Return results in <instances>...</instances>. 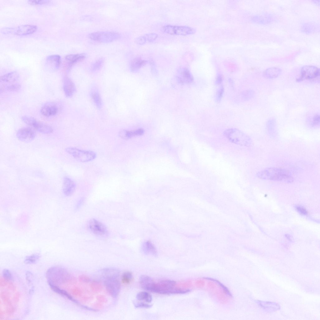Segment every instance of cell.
<instances>
[{"mask_svg":"<svg viewBox=\"0 0 320 320\" xmlns=\"http://www.w3.org/2000/svg\"><path fill=\"white\" fill-rule=\"evenodd\" d=\"M102 277L105 288L108 294L117 298L121 289L120 272L114 268H106L102 270Z\"/></svg>","mask_w":320,"mask_h":320,"instance_id":"1","label":"cell"},{"mask_svg":"<svg viewBox=\"0 0 320 320\" xmlns=\"http://www.w3.org/2000/svg\"><path fill=\"white\" fill-rule=\"evenodd\" d=\"M256 176L259 178L287 183L292 182L294 177L288 171L279 168H270L257 172Z\"/></svg>","mask_w":320,"mask_h":320,"instance_id":"2","label":"cell"},{"mask_svg":"<svg viewBox=\"0 0 320 320\" xmlns=\"http://www.w3.org/2000/svg\"><path fill=\"white\" fill-rule=\"evenodd\" d=\"M46 277L48 283L57 286L65 283L70 278L68 272L64 268L58 266L49 268L47 271Z\"/></svg>","mask_w":320,"mask_h":320,"instance_id":"3","label":"cell"},{"mask_svg":"<svg viewBox=\"0 0 320 320\" xmlns=\"http://www.w3.org/2000/svg\"><path fill=\"white\" fill-rule=\"evenodd\" d=\"M225 137L231 142L241 146H250L252 143L250 138L241 131L235 128L226 129L223 132Z\"/></svg>","mask_w":320,"mask_h":320,"instance_id":"4","label":"cell"},{"mask_svg":"<svg viewBox=\"0 0 320 320\" xmlns=\"http://www.w3.org/2000/svg\"><path fill=\"white\" fill-rule=\"evenodd\" d=\"M66 151L78 161L85 162L91 161L96 157V153L93 151L81 149L74 147H68Z\"/></svg>","mask_w":320,"mask_h":320,"instance_id":"5","label":"cell"},{"mask_svg":"<svg viewBox=\"0 0 320 320\" xmlns=\"http://www.w3.org/2000/svg\"><path fill=\"white\" fill-rule=\"evenodd\" d=\"M164 32L171 35L187 36L194 34L196 30L194 28L186 26H177L168 25L162 28Z\"/></svg>","mask_w":320,"mask_h":320,"instance_id":"6","label":"cell"},{"mask_svg":"<svg viewBox=\"0 0 320 320\" xmlns=\"http://www.w3.org/2000/svg\"><path fill=\"white\" fill-rule=\"evenodd\" d=\"M91 39L102 43H108L116 40L121 37L118 33L112 32H98L89 35Z\"/></svg>","mask_w":320,"mask_h":320,"instance_id":"7","label":"cell"},{"mask_svg":"<svg viewBox=\"0 0 320 320\" xmlns=\"http://www.w3.org/2000/svg\"><path fill=\"white\" fill-rule=\"evenodd\" d=\"M300 77L296 79V81L300 82L305 80H314L319 78L320 70L318 67L311 65L304 66L300 71Z\"/></svg>","mask_w":320,"mask_h":320,"instance_id":"8","label":"cell"},{"mask_svg":"<svg viewBox=\"0 0 320 320\" xmlns=\"http://www.w3.org/2000/svg\"><path fill=\"white\" fill-rule=\"evenodd\" d=\"M88 227L92 233L99 238H105L108 236V232L107 227L96 219L90 220L88 223Z\"/></svg>","mask_w":320,"mask_h":320,"instance_id":"9","label":"cell"},{"mask_svg":"<svg viewBox=\"0 0 320 320\" xmlns=\"http://www.w3.org/2000/svg\"><path fill=\"white\" fill-rule=\"evenodd\" d=\"M51 289L55 292L58 293L62 296L67 298L76 304L78 306L86 310L89 311L96 312L97 310L88 307L81 304L78 301L74 298L72 296L69 294L65 290L62 289L58 287V286L50 283H48Z\"/></svg>","mask_w":320,"mask_h":320,"instance_id":"10","label":"cell"},{"mask_svg":"<svg viewBox=\"0 0 320 320\" xmlns=\"http://www.w3.org/2000/svg\"><path fill=\"white\" fill-rule=\"evenodd\" d=\"M16 135L19 140L28 142L32 141L35 138L36 133L32 128L29 127H23L18 130Z\"/></svg>","mask_w":320,"mask_h":320,"instance_id":"11","label":"cell"},{"mask_svg":"<svg viewBox=\"0 0 320 320\" xmlns=\"http://www.w3.org/2000/svg\"><path fill=\"white\" fill-rule=\"evenodd\" d=\"M61 63V58L59 55H52L47 58L45 65L48 70L54 71L58 69Z\"/></svg>","mask_w":320,"mask_h":320,"instance_id":"12","label":"cell"},{"mask_svg":"<svg viewBox=\"0 0 320 320\" xmlns=\"http://www.w3.org/2000/svg\"><path fill=\"white\" fill-rule=\"evenodd\" d=\"M37 29L36 26L32 25H24L13 28V34L18 36L26 35L32 34Z\"/></svg>","mask_w":320,"mask_h":320,"instance_id":"13","label":"cell"},{"mask_svg":"<svg viewBox=\"0 0 320 320\" xmlns=\"http://www.w3.org/2000/svg\"><path fill=\"white\" fill-rule=\"evenodd\" d=\"M76 187L75 182L70 178L65 177L63 179L62 192L66 196H69L74 193Z\"/></svg>","mask_w":320,"mask_h":320,"instance_id":"14","label":"cell"},{"mask_svg":"<svg viewBox=\"0 0 320 320\" xmlns=\"http://www.w3.org/2000/svg\"><path fill=\"white\" fill-rule=\"evenodd\" d=\"M58 111L57 105L52 102H48L45 103L41 108L40 112L42 115L44 116L49 117L55 115Z\"/></svg>","mask_w":320,"mask_h":320,"instance_id":"15","label":"cell"},{"mask_svg":"<svg viewBox=\"0 0 320 320\" xmlns=\"http://www.w3.org/2000/svg\"><path fill=\"white\" fill-rule=\"evenodd\" d=\"M179 74L180 75L176 77V79L179 83L189 84L193 82V76L187 68H183L180 69L179 71Z\"/></svg>","mask_w":320,"mask_h":320,"instance_id":"16","label":"cell"},{"mask_svg":"<svg viewBox=\"0 0 320 320\" xmlns=\"http://www.w3.org/2000/svg\"><path fill=\"white\" fill-rule=\"evenodd\" d=\"M63 88L65 94L68 97L72 96L76 91L74 82L68 77H65L63 79Z\"/></svg>","mask_w":320,"mask_h":320,"instance_id":"17","label":"cell"},{"mask_svg":"<svg viewBox=\"0 0 320 320\" xmlns=\"http://www.w3.org/2000/svg\"><path fill=\"white\" fill-rule=\"evenodd\" d=\"M142 252L145 255L155 257L158 255V252L154 245L150 241L144 242L141 246Z\"/></svg>","mask_w":320,"mask_h":320,"instance_id":"18","label":"cell"},{"mask_svg":"<svg viewBox=\"0 0 320 320\" xmlns=\"http://www.w3.org/2000/svg\"><path fill=\"white\" fill-rule=\"evenodd\" d=\"M147 62V61L142 59L140 58H135L132 60L130 63V70L133 72H137L141 68L145 65Z\"/></svg>","mask_w":320,"mask_h":320,"instance_id":"19","label":"cell"},{"mask_svg":"<svg viewBox=\"0 0 320 320\" xmlns=\"http://www.w3.org/2000/svg\"><path fill=\"white\" fill-rule=\"evenodd\" d=\"M257 303L263 309L269 312L275 311L279 309L280 306L277 303L269 302L257 301Z\"/></svg>","mask_w":320,"mask_h":320,"instance_id":"20","label":"cell"},{"mask_svg":"<svg viewBox=\"0 0 320 320\" xmlns=\"http://www.w3.org/2000/svg\"><path fill=\"white\" fill-rule=\"evenodd\" d=\"M281 72V69L279 68L271 67L267 69L264 71L263 76L267 79H274L278 77Z\"/></svg>","mask_w":320,"mask_h":320,"instance_id":"21","label":"cell"},{"mask_svg":"<svg viewBox=\"0 0 320 320\" xmlns=\"http://www.w3.org/2000/svg\"><path fill=\"white\" fill-rule=\"evenodd\" d=\"M33 127L37 131L43 134H50L52 133L53 131L52 128L50 126L37 121Z\"/></svg>","mask_w":320,"mask_h":320,"instance_id":"22","label":"cell"},{"mask_svg":"<svg viewBox=\"0 0 320 320\" xmlns=\"http://www.w3.org/2000/svg\"><path fill=\"white\" fill-rule=\"evenodd\" d=\"M144 130L141 128L133 131L121 130L119 132V135L121 138L127 139L131 138L135 136L140 135L144 133Z\"/></svg>","mask_w":320,"mask_h":320,"instance_id":"23","label":"cell"},{"mask_svg":"<svg viewBox=\"0 0 320 320\" xmlns=\"http://www.w3.org/2000/svg\"><path fill=\"white\" fill-rule=\"evenodd\" d=\"M19 77V75L16 71H12L1 76V82H13L17 81Z\"/></svg>","mask_w":320,"mask_h":320,"instance_id":"24","label":"cell"},{"mask_svg":"<svg viewBox=\"0 0 320 320\" xmlns=\"http://www.w3.org/2000/svg\"><path fill=\"white\" fill-rule=\"evenodd\" d=\"M85 57V54L84 53L70 54L66 56L65 59L71 66L83 59Z\"/></svg>","mask_w":320,"mask_h":320,"instance_id":"25","label":"cell"},{"mask_svg":"<svg viewBox=\"0 0 320 320\" xmlns=\"http://www.w3.org/2000/svg\"><path fill=\"white\" fill-rule=\"evenodd\" d=\"M267 132L270 136L275 137L277 133L276 122L274 119L272 118L268 121L266 123Z\"/></svg>","mask_w":320,"mask_h":320,"instance_id":"26","label":"cell"},{"mask_svg":"<svg viewBox=\"0 0 320 320\" xmlns=\"http://www.w3.org/2000/svg\"><path fill=\"white\" fill-rule=\"evenodd\" d=\"M91 96L95 105L99 109H100L102 106V99L98 91L96 90L92 91L91 92Z\"/></svg>","mask_w":320,"mask_h":320,"instance_id":"27","label":"cell"},{"mask_svg":"<svg viewBox=\"0 0 320 320\" xmlns=\"http://www.w3.org/2000/svg\"><path fill=\"white\" fill-rule=\"evenodd\" d=\"M137 299L139 300H143L147 302H150L152 300L151 295L148 292L142 291L138 293L136 295Z\"/></svg>","mask_w":320,"mask_h":320,"instance_id":"28","label":"cell"},{"mask_svg":"<svg viewBox=\"0 0 320 320\" xmlns=\"http://www.w3.org/2000/svg\"><path fill=\"white\" fill-rule=\"evenodd\" d=\"M21 88V85L18 83L11 84L3 86L0 88V92L4 91H18Z\"/></svg>","mask_w":320,"mask_h":320,"instance_id":"29","label":"cell"},{"mask_svg":"<svg viewBox=\"0 0 320 320\" xmlns=\"http://www.w3.org/2000/svg\"><path fill=\"white\" fill-rule=\"evenodd\" d=\"M154 282L151 277L147 275H142L139 278L140 283L143 288Z\"/></svg>","mask_w":320,"mask_h":320,"instance_id":"30","label":"cell"},{"mask_svg":"<svg viewBox=\"0 0 320 320\" xmlns=\"http://www.w3.org/2000/svg\"><path fill=\"white\" fill-rule=\"evenodd\" d=\"M40 257L39 254H33L26 257L24 260V262L27 264H34L39 259Z\"/></svg>","mask_w":320,"mask_h":320,"instance_id":"31","label":"cell"},{"mask_svg":"<svg viewBox=\"0 0 320 320\" xmlns=\"http://www.w3.org/2000/svg\"><path fill=\"white\" fill-rule=\"evenodd\" d=\"M254 95V91L251 89L243 91L241 94L242 98L246 101L252 98Z\"/></svg>","mask_w":320,"mask_h":320,"instance_id":"32","label":"cell"},{"mask_svg":"<svg viewBox=\"0 0 320 320\" xmlns=\"http://www.w3.org/2000/svg\"><path fill=\"white\" fill-rule=\"evenodd\" d=\"M21 119L24 123L28 125L32 126H33L37 121L34 118L27 116H22Z\"/></svg>","mask_w":320,"mask_h":320,"instance_id":"33","label":"cell"},{"mask_svg":"<svg viewBox=\"0 0 320 320\" xmlns=\"http://www.w3.org/2000/svg\"><path fill=\"white\" fill-rule=\"evenodd\" d=\"M132 273L129 271L124 272L122 276V281L123 283L125 284L129 283L132 279Z\"/></svg>","mask_w":320,"mask_h":320,"instance_id":"34","label":"cell"},{"mask_svg":"<svg viewBox=\"0 0 320 320\" xmlns=\"http://www.w3.org/2000/svg\"><path fill=\"white\" fill-rule=\"evenodd\" d=\"M269 17L265 16H257L253 17L252 20L254 22L260 23L268 22L271 20Z\"/></svg>","mask_w":320,"mask_h":320,"instance_id":"35","label":"cell"},{"mask_svg":"<svg viewBox=\"0 0 320 320\" xmlns=\"http://www.w3.org/2000/svg\"><path fill=\"white\" fill-rule=\"evenodd\" d=\"M103 62V59L100 58L95 62L92 65L91 70L94 72L98 70L102 66Z\"/></svg>","mask_w":320,"mask_h":320,"instance_id":"36","label":"cell"},{"mask_svg":"<svg viewBox=\"0 0 320 320\" xmlns=\"http://www.w3.org/2000/svg\"><path fill=\"white\" fill-rule=\"evenodd\" d=\"M224 88L222 86H220L217 90L215 95V99L217 102H220L223 96Z\"/></svg>","mask_w":320,"mask_h":320,"instance_id":"37","label":"cell"},{"mask_svg":"<svg viewBox=\"0 0 320 320\" xmlns=\"http://www.w3.org/2000/svg\"><path fill=\"white\" fill-rule=\"evenodd\" d=\"M147 42H152L155 40L158 37V35L155 33H147L144 35Z\"/></svg>","mask_w":320,"mask_h":320,"instance_id":"38","label":"cell"},{"mask_svg":"<svg viewBox=\"0 0 320 320\" xmlns=\"http://www.w3.org/2000/svg\"><path fill=\"white\" fill-rule=\"evenodd\" d=\"M3 278L8 281H11L12 279V274L10 271L7 269H4L2 272Z\"/></svg>","mask_w":320,"mask_h":320,"instance_id":"39","label":"cell"},{"mask_svg":"<svg viewBox=\"0 0 320 320\" xmlns=\"http://www.w3.org/2000/svg\"><path fill=\"white\" fill-rule=\"evenodd\" d=\"M50 2L49 0H29L28 3L30 5H36L48 4Z\"/></svg>","mask_w":320,"mask_h":320,"instance_id":"40","label":"cell"},{"mask_svg":"<svg viewBox=\"0 0 320 320\" xmlns=\"http://www.w3.org/2000/svg\"><path fill=\"white\" fill-rule=\"evenodd\" d=\"M135 42L136 43L139 45H143L147 42L144 35L140 36L136 38L135 40Z\"/></svg>","mask_w":320,"mask_h":320,"instance_id":"41","label":"cell"},{"mask_svg":"<svg viewBox=\"0 0 320 320\" xmlns=\"http://www.w3.org/2000/svg\"><path fill=\"white\" fill-rule=\"evenodd\" d=\"M135 307L136 308H149L151 307L152 305L142 302L135 303L134 304Z\"/></svg>","mask_w":320,"mask_h":320,"instance_id":"42","label":"cell"},{"mask_svg":"<svg viewBox=\"0 0 320 320\" xmlns=\"http://www.w3.org/2000/svg\"><path fill=\"white\" fill-rule=\"evenodd\" d=\"M320 116L319 115L316 114L313 117L312 125L313 127L318 126L320 125Z\"/></svg>","mask_w":320,"mask_h":320,"instance_id":"43","label":"cell"},{"mask_svg":"<svg viewBox=\"0 0 320 320\" xmlns=\"http://www.w3.org/2000/svg\"><path fill=\"white\" fill-rule=\"evenodd\" d=\"M205 278L207 279L216 282L220 286V287H221L223 288V290L225 291L227 293V294H228L230 296H231V293H230L228 290L227 288L225 286H224L223 285H222L221 283L219 282L218 281L212 278Z\"/></svg>","mask_w":320,"mask_h":320,"instance_id":"44","label":"cell"},{"mask_svg":"<svg viewBox=\"0 0 320 320\" xmlns=\"http://www.w3.org/2000/svg\"><path fill=\"white\" fill-rule=\"evenodd\" d=\"M296 209L301 214L306 215L307 214V212L306 210L302 206H297L296 207Z\"/></svg>","mask_w":320,"mask_h":320,"instance_id":"45","label":"cell"},{"mask_svg":"<svg viewBox=\"0 0 320 320\" xmlns=\"http://www.w3.org/2000/svg\"><path fill=\"white\" fill-rule=\"evenodd\" d=\"M32 274L29 271H27L26 273V278L27 282L30 284L32 279Z\"/></svg>","mask_w":320,"mask_h":320,"instance_id":"46","label":"cell"},{"mask_svg":"<svg viewBox=\"0 0 320 320\" xmlns=\"http://www.w3.org/2000/svg\"><path fill=\"white\" fill-rule=\"evenodd\" d=\"M222 77L220 74H218L216 78L215 84L217 85L220 84L222 82Z\"/></svg>","mask_w":320,"mask_h":320,"instance_id":"47","label":"cell"},{"mask_svg":"<svg viewBox=\"0 0 320 320\" xmlns=\"http://www.w3.org/2000/svg\"><path fill=\"white\" fill-rule=\"evenodd\" d=\"M84 199L83 198H81L77 202L76 206V208L78 209L83 204L84 201Z\"/></svg>","mask_w":320,"mask_h":320,"instance_id":"48","label":"cell"},{"mask_svg":"<svg viewBox=\"0 0 320 320\" xmlns=\"http://www.w3.org/2000/svg\"><path fill=\"white\" fill-rule=\"evenodd\" d=\"M229 82L231 86H232L233 85V81L231 79H229Z\"/></svg>","mask_w":320,"mask_h":320,"instance_id":"49","label":"cell"},{"mask_svg":"<svg viewBox=\"0 0 320 320\" xmlns=\"http://www.w3.org/2000/svg\"><path fill=\"white\" fill-rule=\"evenodd\" d=\"M313 2H314V3H315V4H318V5L319 4V3H320V1L319 0H318H318H314V1H313Z\"/></svg>","mask_w":320,"mask_h":320,"instance_id":"50","label":"cell"}]
</instances>
